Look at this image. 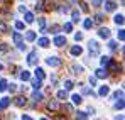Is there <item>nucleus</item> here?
Here are the masks:
<instances>
[{
  "label": "nucleus",
  "mask_w": 125,
  "mask_h": 120,
  "mask_svg": "<svg viewBox=\"0 0 125 120\" xmlns=\"http://www.w3.org/2000/svg\"><path fill=\"white\" fill-rule=\"evenodd\" d=\"M88 49H90V54L91 56H98L100 54V44L96 41H90L88 42Z\"/></svg>",
  "instance_id": "obj_1"
},
{
  "label": "nucleus",
  "mask_w": 125,
  "mask_h": 120,
  "mask_svg": "<svg viewBox=\"0 0 125 120\" xmlns=\"http://www.w3.org/2000/svg\"><path fill=\"white\" fill-rule=\"evenodd\" d=\"M12 39H14L15 46H17L21 51H25V46H24V37H22L19 32H14V34H12Z\"/></svg>",
  "instance_id": "obj_2"
},
{
  "label": "nucleus",
  "mask_w": 125,
  "mask_h": 120,
  "mask_svg": "<svg viewBox=\"0 0 125 120\" xmlns=\"http://www.w3.org/2000/svg\"><path fill=\"white\" fill-rule=\"evenodd\" d=\"M47 63V66H52V68H58V66H61V59L59 58H56V56H52V58H47L46 59Z\"/></svg>",
  "instance_id": "obj_3"
},
{
  "label": "nucleus",
  "mask_w": 125,
  "mask_h": 120,
  "mask_svg": "<svg viewBox=\"0 0 125 120\" xmlns=\"http://www.w3.org/2000/svg\"><path fill=\"white\" fill-rule=\"evenodd\" d=\"M98 36H100L102 39H108V37H110V29H106V27H102V29L98 31Z\"/></svg>",
  "instance_id": "obj_4"
},
{
  "label": "nucleus",
  "mask_w": 125,
  "mask_h": 120,
  "mask_svg": "<svg viewBox=\"0 0 125 120\" xmlns=\"http://www.w3.org/2000/svg\"><path fill=\"white\" fill-rule=\"evenodd\" d=\"M36 59H37V53L32 51V53L27 56V64H36Z\"/></svg>",
  "instance_id": "obj_5"
},
{
  "label": "nucleus",
  "mask_w": 125,
  "mask_h": 120,
  "mask_svg": "<svg viewBox=\"0 0 125 120\" xmlns=\"http://www.w3.org/2000/svg\"><path fill=\"white\" fill-rule=\"evenodd\" d=\"M64 44H66V37H64V36H58V37L54 39V46H58V47H61Z\"/></svg>",
  "instance_id": "obj_6"
},
{
  "label": "nucleus",
  "mask_w": 125,
  "mask_h": 120,
  "mask_svg": "<svg viewBox=\"0 0 125 120\" xmlns=\"http://www.w3.org/2000/svg\"><path fill=\"white\" fill-rule=\"evenodd\" d=\"M117 9V3L115 2H105V10L106 12H113Z\"/></svg>",
  "instance_id": "obj_7"
},
{
  "label": "nucleus",
  "mask_w": 125,
  "mask_h": 120,
  "mask_svg": "<svg viewBox=\"0 0 125 120\" xmlns=\"http://www.w3.org/2000/svg\"><path fill=\"white\" fill-rule=\"evenodd\" d=\"M95 73H96V78H106V76H108V71H106V68H100V69H96V71H95Z\"/></svg>",
  "instance_id": "obj_8"
},
{
  "label": "nucleus",
  "mask_w": 125,
  "mask_h": 120,
  "mask_svg": "<svg viewBox=\"0 0 125 120\" xmlns=\"http://www.w3.org/2000/svg\"><path fill=\"white\" fill-rule=\"evenodd\" d=\"M36 78H37V80H44V78H46V73H44V69H42V68H36Z\"/></svg>",
  "instance_id": "obj_9"
},
{
  "label": "nucleus",
  "mask_w": 125,
  "mask_h": 120,
  "mask_svg": "<svg viewBox=\"0 0 125 120\" xmlns=\"http://www.w3.org/2000/svg\"><path fill=\"white\" fill-rule=\"evenodd\" d=\"M9 105H10V98H7V97L2 98V100H0V110H5Z\"/></svg>",
  "instance_id": "obj_10"
},
{
  "label": "nucleus",
  "mask_w": 125,
  "mask_h": 120,
  "mask_svg": "<svg viewBox=\"0 0 125 120\" xmlns=\"http://www.w3.org/2000/svg\"><path fill=\"white\" fill-rule=\"evenodd\" d=\"M14 103H15L17 107H24V105L27 103V100H25V97H17V98L14 100Z\"/></svg>",
  "instance_id": "obj_11"
},
{
  "label": "nucleus",
  "mask_w": 125,
  "mask_h": 120,
  "mask_svg": "<svg viewBox=\"0 0 125 120\" xmlns=\"http://www.w3.org/2000/svg\"><path fill=\"white\" fill-rule=\"evenodd\" d=\"M81 53H83L81 46H73V47H71V54H73V56H80Z\"/></svg>",
  "instance_id": "obj_12"
},
{
  "label": "nucleus",
  "mask_w": 125,
  "mask_h": 120,
  "mask_svg": "<svg viewBox=\"0 0 125 120\" xmlns=\"http://www.w3.org/2000/svg\"><path fill=\"white\" fill-rule=\"evenodd\" d=\"M41 100H42V93H39V91L36 90V91L32 93V101H34V103H39Z\"/></svg>",
  "instance_id": "obj_13"
},
{
  "label": "nucleus",
  "mask_w": 125,
  "mask_h": 120,
  "mask_svg": "<svg viewBox=\"0 0 125 120\" xmlns=\"http://www.w3.org/2000/svg\"><path fill=\"white\" fill-rule=\"evenodd\" d=\"M71 71H73L74 75H81V73H83V66H78V64H73V66H71Z\"/></svg>",
  "instance_id": "obj_14"
},
{
  "label": "nucleus",
  "mask_w": 125,
  "mask_h": 120,
  "mask_svg": "<svg viewBox=\"0 0 125 120\" xmlns=\"http://www.w3.org/2000/svg\"><path fill=\"white\" fill-rule=\"evenodd\" d=\"M10 29H9V25L3 22V20H0V34H7Z\"/></svg>",
  "instance_id": "obj_15"
},
{
  "label": "nucleus",
  "mask_w": 125,
  "mask_h": 120,
  "mask_svg": "<svg viewBox=\"0 0 125 120\" xmlns=\"http://www.w3.org/2000/svg\"><path fill=\"white\" fill-rule=\"evenodd\" d=\"M81 93H83V95H91V97H96V95L93 93V90H90L88 86H83V85H81Z\"/></svg>",
  "instance_id": "obj_16"
},
{
  "label": "nucleus",
  "mask_w": 125,
  "mask_h": 120,
  "mask_svg": "<svg viewBox=\"0 0 125 120\" xmlns=\"http://www.w3.org/2000/svg\"><path fill=\"white\" fill-rule=\"evenodd\" d=\"M37 44H39L41 47H47V46H49L51 42H49V39H47V37H42V39L37 41Z\"/></svg>",
  "instance_id": "obj_17"
},
{
  "label": "nucleus",
  "mask_w": 125,
  "mask_h": 120,
  "mask_svg": "<svg viewBox=\"0 0 125 120\" xmlns=\"http://www.w3.org/2000/svg\"><path fill=\"white\" fill-rule=\"evenodd\" d=\"M113 20H115V24H117V25H124V15H122V14L115 15V17H113Z\"/></svg>",
  "instance_id": "obj_18"
},
{
  "label": "nucleus",
  "mask_w": 125,
  "mask_h": 120,
  "mask_svg": "<svg viewBox=\"0 0 125 120\" xmlns=\"http://www.w3.org/2000/svg\"><path fill=\"white\" fill-rule=\"evenodd\" d=\"M108 93H110V88H108L106 85L100 86V97H105V95H108Z\"/></svg>",
  "instance_id": "obj_19"
},
{
  "label": "nucleus",
  "mask_w": 125,
  "mask_h": 120,
  "mask_svg": "<svg viewBox=\"0 0 125 120\" xmlns=\"http://www.w3.org/2000/svg\"><path fill=\"white\" fill-rule=\"evenodd\" d=\"M47 108H49V110H58V108H59V103H58V101H49V103H47Z\"/></svg>",
  "instance_id": "obj_20"
},
{
  "label": "nucleus",
  "mask_w": 125,
  "mask_h": 120,
  "mask_svg": "<svg viewBox=\"0 0 125 120\" xmlns=\"http://www.w3.org/2000/svg\"><path fill=\"white\" fill-rule=\"evenodd\" d=\"M21 80L22 81H29L31 80V73H29V71H21Z\"/></svg>",
  "instance_id": "obj_21"
},
{
  "label": "nucleus",
  "mask_w": 125,
  "mask_h": 120,
  "mask_svg": "<svg viewBox=\"0 0 125 120\" xmlns=\"http://www.w3.org/2000/svg\"><path fill=\"white\" fill-rule=\"evenodd\" d=\"M112 63V58H108V56H103L102 58V66H105V68H108V64Z\"/></svg>",
  "instance_id": "obj_22"
},
{
  "label": "nucleus",
  "mask_w": 125,
  "mask_h": 120,
  "mask_svg": "<svg viewBox=\"0 0 125 120\" xmlns=\"http://www.w3.org/2000/svg\"><path fill=\"white\" fill-rule=\"evenodd\" d=\"M41 86H42L41 80H37V78H36V80H32V88H34V90H39Z\"/></svg>",
  "instance_id": "obj_23"
},
{
  "label": "nucleus",
  "mask_w": 125,
  "mask_h": 120,
  "mask_svg": "<svg viewBox=\"0 0 125 120\" xmlns=\"http://www.w3.org/2000/svg\"><path fill=\"white\" fill-rule=\"evenodd\" d=\"M25 39L27 41H34L36 39V34H34L32 31H27V32H25Z\"/></svg>",
  "instance_id": "obj_24"
},
{
  "label": "nucleus",
  "mask_w": 125,
  "mask_h": 120,
  "mask_svg": "<svg viewBox=\"0 0 125 120\" xmlns=\"http://www.w3.org/2000/svg\"><path fill=\"white\" fill-rule=\"evenodd\" d=\"M71 100H73V103H76V105H80V103H81V95H73V97H71Z\"/></svg>",
  "instance_id": "obj_25"
},
{
  "label": "nucleus",
  "mask_w": 125,
  "mask_h": 120,
  "mask_svg": "<svg viewBox=\"0 0 125 120\" xmlns=\"http://www.w3.org/2000/svg\"><path fill=\"white\" fill-rule=\"evenodd\" d=\"M25 22H27V24H31V22H34V15H32L31 12H25Z\"/></svg>",
  "instance_id": "obj_26"
},
{
  "label": "nucleus",
  "mask_w": 125,
  "mask_h": 120,
  "mask_svg": "<svg viewBox=\"0 0 125 120\" xmlns=\"http://www.w3.org/2000/svg\"><path fill=\"white\" fill-rule=\"evenodd\" d=\"M76 119H78V120H86V119H88V115H86L84 112H78V113H76Z\"/></svg>",
  "instance_id": "obj_27"
},
{
  "label": "nucleus",
  "mask_w": 125,
  "mask_h": 120,
  "mask_svg": "<svg viewBox=\"0 0 125 120\" xmlns=\"http://www.w3.org/2000/svg\"><path fill=\"white\" fill-rule=\"evenodd\" d=\"M7 85H9L7 80H0V91H5L7 90Z\"/></svg>",
  "instance_id": "obj_28"
},
{
  "label": "nucleus",
  "mask_w": 125,
  "mask_h": 120,
  "mask_svg": "<svg viewBox=\"0 0 125 120\" xmlns=\"http://www.w3.org/2000/svg\"><path fill=\"white\" fill-rule=\"evenodd\" d=\"M83 25H84V29H91L93 27V22H91V19H86L83 22Z\"/></svg>",
  "instance_id": "obj_29"
},
{
  "label": "nucleus",
  "mask_w": 125,
  "mask_h": 120,
  "mask_svg": "<svg viewBox=\"0 0 125 120\" xmlns=\"http://www.w3.org/2000/svg\"><path fill=\"white\" fill-rule=\"evenodd\" d=\"M66 97H68V95H66L64 90H59V91H58V98H59V100H66Z\"/></svg>",
  "instance_id": "obj_30"
},
{
  "label": "nucleus",
  "mask_w": 125,
  "mask_h": 120,
  "mask_svg": "<svg viewBox=\"0 0 125 120\" xmlns=\"http://www.w3.org/2000/svg\"><path fill=\"white\" fill-rule=\"evenodd\" d=\"M73 22H80V12L73 10Z\"/></svg>",
  "instance_id": "obj_31"
},
{
  "label": "nucleus",
  "mask_w": 125,
  "mask_h": 120,
  "mask_svg": "<svg viewBox=\"0 0 125 120\" xmlns=\"http://www.w3.org/2000/svg\"><path fill=\"white\" fill-rule=\"evenodd\" d=\"M7 86H9L10 93H15V91H17V85H15V83H10V85H7Z\"/></svg>",
  "instance_id": "obj_32"
},
{
  "label": "nucleus",
  "mask_w": 125,
  "mask_h": 120,
  "mask_svg": "<svg viewBox=\"0 0 125 120\" xmlns=\"http://www.w3.org/2000/svg\"><path fill=\"white\" fill-rule=\"evenodd\" d=\"M73 86H74V85H73V81H64V88H66V90H73Z\"/></svg>",
  "instance_id": "obj_33"
},
{
  "label": "nucleus",
  "mask_w": 125,
  "mask_h": 120,
  "mask_svg": "<svg viewBox=\"0 0 125 120\" xmlns=\"http://www.w3.org/2000/svg\"><path fill=\"white\" fill-rule=\"evenodd\" d=\"M95 22H96V24H102V22H103V15H102V14H96V15H95Z\"/></svg>",
  "instance_id": "obj_34"
},
{
  "label": "nucleus",
  "mask_w": 125,
  "mask_h": 120,
  "mask_svg": "<svg viewBox=\"0 0 125 120\" xmlns=\"http://www.w3.org/2000/svg\"><path fill=\"white\" fill-rule=\"evenodd\" d=\"M64 31H66V32H71V31H73V24L66 22V24H64Z\"/></svg>",
  "instance_id": "obj_35"
},
{
  "label": "nucleus",
  "mask_w": 125,
  "mask_h": 120,
  "mask_svg": "<svg viewBox=\"0 0 125 120\" xmlns=\"http://www.w3.org/2000/svg\"><path fill=\"white\" fill-rule=\"evenodd\" d=\"M59 29H61L59 25H52V27L49 29V32H52V34H56V32H59Z\"/></svg>",
  "instance_id": "obj_36"
},
{
  "label": "nucleus",
  "mask_w": 125,
  "mask_h": 120,
  "mask_svg": "<svg viewBox=\"0 0 125 120\" xmlns=\"http://www.w3.org/2000/svg\"><path fill=\"white\" fill-rule=\"evenodd\" d=\"M115 108H120V110L124 108V100H122V98H120V100H118L117 103H115Z\"/></svg>",
  "instance_id": "obj_37"
},
{
  "label": "nucleus",
  "mask_w": 125,
  "mask_h": 120,
  "mask_svg": "<svg viewBox=\"0 0 125 120\" xmlns=\"http://www.w3.org/2000/svg\"><path fill=\"white\" fill-rule=\"evenodd\" d=\"M64 110H66V112H69V113H73V105L66 103V105H64Z\"/></svg>",
  "instance_id": "obj_38"
},
{
  "label": "nucleus",
  "mask_w": 125,
  "mask_h": 120,
  "mask_svg": "<svg viewBox=\"0 0 125 120\" xmlns=\"http://www.w3.org/2000/svg\"><path fill=\"white\" fill-rule=\"evenodd\" d=\"M15 29L22 31V29H24V22H21V20H19V22H15Z\"/></svg>",
  "instance_id": "obj_39"
},
{
  "label": "nucleus",
  "mask_w": 125,
  "mask_h": 120,
  "mask_svg": "<svg viewBox=\"0 0 125 120\" xmlns=\"http://www.w3.org/2000/svg\"><path fill=\"white\" fill-rule=\"evenodd\" d=\"M113 97H115V98H122V97H124V91H122V90H120V91H115Z\"/></svg>",
  "instance_id": "obj_40"
},
{
  "label": "nucleus",
  "mask_w": 125,
  "mask_h": 120,
  "mask_svg": "<svg viewBox=\"0 0 125 120\" xmlns=\"http://www.w3.org/2000/svg\"><path fill=\"white\" fill-rule=\"evenodd\" d=\"M39 25H41V29H44V27H46V19H39Z\"/></svg>",
  "instance_id": "obj_41"
},
{
  "label": "nucleus",
  "mask_w": 125,
  "mask_h": 120,
  "mask_svg": "<svg viewBox=\"0 0 125 120\" xmlns=\"http://www.w3.org/2000/svg\"><path fill=\"white\" fill-rule=\"evenodd\" d=\"M90 83H91V86H95L96 85V76H90Z\"/></svg>",
  "instance_id": "obj_42"
},
{
  "label": "nucleus",
  "mask_w": 125,
  "mask_h": 120,
  "mask_svg": "<svg viewBox=\"0 0 125 120\" xmlns=\"http://www.w3.org/2000/svg\"><path fill=\"white\" fill-rule=\"evenodd\" d=\"M118 39H120V41H124V39H125V34H124V31H118Z\"/></svg>",
  "instance_id": "obj_43"
},
{
  "label": "nucleus",
  "mask_w": 125,
  "mask_h": 120,
  "mask_svg": "<svg viewBox=\"0 0 125 120\" xmlns=\"http://www.w3.org/2000/svg\"><path fill=\"white\" fill-rule=\"evenodd\" d=\"M108 47H110V49H117V42H113V41H112V42L108 44Z\"/></svg>",
  "instance_id": "obj_44"
},
{
  "label": "nucleus",
  "mask_w": 125,
  "mask_h": 120,
  "mask_svg": "<svg viewBox=\"0 0 125 120\" xmlns=\"http://www.w3.org/2000/svg\"><path fill=\"white\" fill-rule=\"evenodd\" d=\"M9 47H7V44H0V53H3V51H7Z\"/></svg>",
  "instance_id": "obj_45"
},
{
  "label": "nucleus",
  "mask_w": 125,
  "mask_h": 120,
  "mask_svg": "<svg viewBox=\"0 0 125 120\" xmlns=\"http://www.w3.org/2000/svg\"><path fill=\"white\" fill-rule=\"evenodd\" d=\"M74 39H76V41H81V39H83V34H80V32H78V34H74Z\"/></svg>",
  "instance_id": "obj_46"
},
{
  "label": "nucleus",
  "mask_w": 125,
  "mask_h": 120,
  "mask_svg": "<svg viewBox=\"0 0 125 120\" xmlns=\"http://www.w3.org/2000/svg\"><path fill=\"white\" fill-rule=\"evenodd\" d=\"M102 2H103V0H93V5L98 7V5H102Z\"/></svg>",
  "instance_id": "obj_47"
},
{
  "label": "nucleus",
  "mask_w": 125,
  "mask_h": 120,
  "mask_svg": "<svg viewBox=\"0 0 125 120\" xmlns=\"http://www.w3.org/2000/svg\"><path fill=\"white\" fill-rule=\"evenodd\" d=\"M81 10H84V12L88 10V5H86V3H81Z\"/></svg>",
  "instance_id": "obj_48"
},
{
  "label": "nucleus",
  "mask_w": 125,
  "mask_h": 120,
  "mask_svg": "<svg viewBox=\"0 0 125 120\" xmlns=\"http://www.w3.org/2000/svg\"><path fill=\"white\" fill-rule=\"evenodd\" d=\"M19 10H21V12H27V9H25V5H21V7H19Z\"/></svg>",
  "instance_id": "obj_49"
},
{
  "label": "nucleus",
  "mask_w": 125,
  "mask_h": 120,
  "mask_svg": "<svg viewBox=\"0 0 125 120\" xmlns=\"http://www.w3.org/2000/svg\"><path fill=\"white\" fill-rule=\"evenodd\" d=\"M22 120H32V119H31L29 115H22Z\"/></svg>",
  "instance_id": "obj_50"
},
{
  "label": "nucleus",
  "mask_w": 125,
  "mask_h": 120,
  "mask_svg": "<svg viewBox=\"0 0 125 120\" xmlns=\"http://www.w3.org/2000/svg\"><path fill=\"white\" fill-rule=\"evenodd\" d=\"M41 120H49V119H41Z\"/></svg>",
  "instance_id": "obj_51"
},
{
  "label": "nucleus",
  "mask_w": 125,
  "mask_h": 120,
  "mask_svg": "<svg viewBox=\"0 0 125 120\" xmlns=\"http://www.w3.org/2000/svg\"><path fill=\"white\" fill-rule=\"evenodd\" d=\"M73 2H78V0H73Z\"/></svg>",
  "instance_id": "obj_52"
},
{
  "label": "nucleus",
  "mask_w": 125,
  "mask_h": 120,
  "mask_svg": "<svg viewBox=\"0 0 125 120\" xmlns=\"http://www.w3.org/2000/svg\"><path fill=\"white\" fill-rule=\"evenodd\" d=\"M0 69H2V64H0Z\"/></svg>",
  "instance_id": "obj_53"
}]
</instances>
